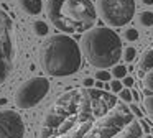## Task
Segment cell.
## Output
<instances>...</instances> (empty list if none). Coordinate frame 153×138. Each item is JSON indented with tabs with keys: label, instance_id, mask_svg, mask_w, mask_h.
<instances>
[{
	"label": "cell",
	"instance_id": "23",
	"mask_svg": "<svg viewBox=\"0 0 153 138\" xmlns=\"http://www.w3.org/2000/svg\"><path fill=\"white\" fill-rule=\"evenodd\" d=\"M133 84H135V81H133V77H130V76H125V77L122 79V85H125L127 89L133 87Z\"/></svg>",
	"mask_w": 153,
	"mask_h": 138
},
{
	"label": "cell",
	"instance_id": "24",
	"mask_svg": "<svg viewBox=\"0 0 153 138\" xmlns=\"http://www.w3.org/2000/svg\"><path fill=\"white\" fill-rule=\"evenodd\" d=\"M92 85H94V79H91V77L84 79V87H92Z\"/></svg>",
	"mask_w": 153,
	"mask_h": 138
},
{
	"label": "cell",
	"instance_id": "20",
	"mask_svg": "<svg viewBox=\"0 0 153 138\" xmlns=\"http://www.w3.org/2000/svg\"><path fill=\"white\" fill-rule=\"evenodd\" d=\"M125 38L128 39V41H137V39H138V30H135V28L125 30Z\"/></svg>",
	"mask_w": 153,
	"mask_h": 138
},
{
	"label": "cell",
	"instance_id": "29",
	"mask_svg": "<svg viewBox=\"0 0 153 138\" xmlns=\"http://www.w3.org/2000/svg\"><path fill=\"white\" fill-rule=\"evenodd\" d=\"M150 135H152V137H153V128H150Z\"/></svg>",
	"mask_w": 153,
	"mask_h": 138
},
{
	"label": "cell",
	"instance_id": "17",
	"mask_svg": "<svg viewBox=\"0 0 153 138\" xmlns=\"http://www.w3.org/2000/svg\"><path fill=\"white\" fill-rule=\"evenodd\" d=\"M143 105H145L146 114H148V115H150V118L153 120V94L146 95V97H145V100H143Z\"/></svg>",
	"mask_w": 153,
	"mask_h": 138
},
{
	"label": "cell",
	"instance_id": "22",
	"mask_svg": "<svg viewBox=\"0 0 153 138\" xmlns=\"http://www.w3.org/2000/svg\"><path fill=\"white\" fill-rule=\"evenodd\" d=\"M128 108H130V112H132V114L135 115V117L143 118V112L138 108V105H137V104H130V107H128Z\"/></svg>",
	"mask_w": 153,
	"mask_h": 138
},
{
	"label": "cell",
	"instance_id": "1",
	"mask_svg": "<svg viewBox=\"0 0 153 138\" xmlns=\"http://www.w3.org/2000/svg\"><path fill=\"white\" fill-rule=\"evenodd\" d=\"M117 97L102 89L76 87L63 92L41 122L40 138H61L77 127L100 118L117 105Z\"/></svg>",
	"mask_w": 153,
	"mask_h": 138
},
{
	"label": "cell",
	"instance_id": "14",
	"mask_svg": "<svg viewBox=\"0 0 153 138\" xmlns=\"http://www.w3.org/2000/svg\"><path fill=\"white\" fill-rule=\"evenodd\" d=\"M33 31L36 36H46L48 35V25L43 20H36V22L33 23Z\"/></svg>",
	"mask_w": 153,
	"mask_h": 138
},
{
	"label": "cell",
	"instance_id": "3",
	"mask_svg": "<svg viewBox=\"0 0 153 138\" xmlns=\"http://www.w3.org/2000/svg\"><path fill=\"white\" fill-rule=\"evenodd\" d=\"M43 71L53 77H66L77 72L82 66L81 48L68 35L50 36L40 51Z\"/></svg>",
	"mask_w": 153,
	"mask_h": 138
},
{
	"label": "cell",
	"instance_id": "25",
	"mask_svg": "<svg viewBox=\"0 0 153 138\" xmlns=\"http://www.w3.org/2000/svg\"><path fill=\"white\" fill-rule=\"evenodd\" d=\"M102 87H104V82H102V81L94 82V89H102Z\"/></svg>",
	"mask_w": 153,
	"mask_h": 138
},
{
	"label": "cell",
	"instance_id": "13",
	"mask_svg": "<svg viewBox=\"0 0 153 138\" xmlns=\"http://www.w3.org/2000/svg\"><path fill=\"white\" fill-rule=\"evenodd\" d=\"M138 23L142 26H153V12H140L138 13Z\"/></svg>",
	"mask_w": 153,
	"mask_h": 138
},
{
	"label": "cell",
	"instance_id": "15",
	"mask_svg": "<svg viewBox=\"0 0 153 138\" xmlns=\"http://www.w3.org/2000/svg\"><path fill=\"white\" fill-rule=\"evenodd\" d=\"M112 76L115 79H119V81H120V79H123L127 76V68L123 64H115V66H114V69H112Z\"/></svg>",
	"mask_w": 153,
	"mask_h": 138
},
{
	"label": "cell",
	"instance_id": "26",
	"mask_svg": "<svg viewBox=\"0 0 153 138\" xmlns=\"http://www.w3.org/2000/svg\"><path fill=\"white\" fill-rule=\"evenodd\" d=\"M138 97H140L138 92H137V91H132V99H133V100H138Z\"/></svg>",
	"mask_w": 153,
	"mask_h": 138
},
{
	"label": "cell",
	"instance_id": "28",
	"mask_svg": "<svg viewBox=\"0 0 153 138\" xmlns=\"http://www.w3.org/2000/svg\"><path fill=\"white\" fill-rule=\"evenodd\" d=\"M143 138H153V137H152V135L148 133V135H143Z\"/></svg>",
	"mask_w": 153,
	"mask_h": 138
},
{
	"label": "cell",
	"instance_id": "18",
	"mask_svg": "<svg viewBox=\"0 0 153 138\" xmlns=\"http://www.w3.org/2000/svg\"><path fill=\"white\" fill-rule=\"evenodd\" d=\"M119 97H120V100L125 102V104H130V102L133 100V99H132V91L127 89V87H123L122 91L119 92Z\"/></svg>",
	"mask_w": 153,
	"mask_h": 138
},
{
	"label": "cell",
	"instance_id": "9",
	"mask_svg": "<svg viewBox=\"0 0 153 138\" xmlns=\"http://www.w3.org/2000/svg\"><path fill=\"white\" fill-rule=\"evenodd\" d=\"M25 123L15 110H0V138H23Z\"/></svg>",
	"mask_w": 153,
	"mask_h": 138
},
{
	"label": "cell",
	"instance_id": "6",
	"mask_svg": "<svg viewBox=\"0 0 153 138\" xmlns=\"http://www.w3.org/2000/svg\"><path fill=\"white\" fill-rule=\"evenodd\" d=\"M15 59H17V45H15L13 23L7 12L0 8V85L12 76Z\"/></svg>",
	"mask_w": 153,
	"mask_h": 138
},
{
	"label": "cell",
	"instance_id": "12",
	"mask_svg": "<svg viewBox=\"0 0 153 138\" xmlns=\"http://www.w3.org/2000/svg\"><path fill=\"white\" fill-rule=\"evenodd\" d=\"M143 87H145L146 95L153 94V69H150V71L145 72V76H143Z\"/></svg>",
	"mask_w": 153,
	"mask_h": 138
},
{
	"label": "cell",
	"instance_id": "7",
	"mask_svg": "<svg viewBox=\"0 0 153 138\" xmlns=\"http://www.w3.org/2000/svg\"><path fill=\"white\" fill-rule=\"evenodd\" d=\"M96 10L109 26H125L135 15V0H97Z\"/></svg>",
	"mask_w": 153,
	"mask_h": 138
},
{
	"label": "cell",
	"instance_id": "10",
	"mask_svg": "<svg viewBox=\"0 0 153 138\" xmlns=\"http://www.w3.org/2000/svg\"><path fill=\"white\" fill-rule=\"evenodd\" d=\"M18 5L28 15H40L43 10V2L41 0H18Z\"/></svg>",
	"mask_w": 153,
	"mask_h": 138
},
{
	"label": "cell",
	"instance_id": "11",
	"mask_svg": "<svg viewBox=\"0 0 153 138\" xmlns=\"http://www.w3.org/2000/svg\"><path fill=\"white\" fill-rule=\"evenodd\" d=\"M138 69H140V74H145L150 69H153V48H148L143 51V54L140 56V61H138Z\"/></svg>",
	"mask_w": 153,
	"mask_h": 138
},
{
	"label": "cell",
	"instance_id": "8",
	"mask_svg": "<svg viewBox=\"0 0 153 138\" xmlns=\"http://www.w3.org/2000/svg\"><path fill=\"white\" fill-rule=\"evenodd\" d=\"M50 92V81L46 77H31L27 82L18 87L17 94H15V104L18 108H33L35 105H38L46 94Z\"/></svg>",
	"mask_w": 153,
	"mask_h": 138
},
{
	"label": "cell",
	"instance_id": "21",
	"mask_svg": "<svg viewBox=\"0 0 153 138\" xmlns=\"http://www.w3.org/2000/svg\"><path fill=\"white\" fill-rule=\"evenodd\" d=\"M122 89H123V85H122V82H120L119 79H115V81L110 82V91H112L114 94H119Z\"/></svg>",
	"mask_w": 153,
	"mask_h": 138
},
{
	"label": "cell",
	"instance_id": "27",
	"mask_svg": "<svg viewBox=\"0 0 153 138\" xmlns=\"http://www.w3.org/2000/svg\"><path fill=\"white\" fill-rule=\"evenodd\" d=\"M143 5H153V0H140Z\"/></svg>",
	"mask_w": 153,
	"mask_h": 138
},
{
	"label": "cell",
	"instance_id": "19",
	"mask_svg": "<svg viewBox=\"0 0 153 138\" xmlns=\"http://www.w3.org/2000/svg\"><path fill=\"white\" fill-rule=\"evenodd\" d=\"M96 79L97 81H102V82H109L110 79H112V74H110L109 71H105V69H99V71L96 72Z\"/></svg>",
	"mask_w": 153,
	"mask_h": 138
},
{
	"label": "cell",
	"instance_id": "16",
	"mask_svg": "<svg viewBox=\"0 0 153 138\" xmlns=\"http://www.w3.org/2000/svg\"><path fill=\"white\" fill-rule=\"evenodd\" d=\"M122 56H123V59H125V62H132L137 56V49L133 48V46H128V48H125V51L122 53Z\"/></svg>",
	"mask_w": 153,
	"mask_h": 138
},
{
	"label": "cell",
	"instance_id": "2",
	"mask_svg": "<svg viewBox=\"0 0 153 138\" xmlns=\"http://www.w3.org/2000/svg\"><path fill=\"white\" fill-rule=\"evenodd\" d=\"M61 138H143V131L130 108L117 102L105 115L81 125Z\"/></svg>",
	"mask_w": 153,
	"mask_h": 138
},
{
	"label": "cell",
	"instance_id": "5",
	"mask_svg": "<svg viewBox=\"0 0 153 138\" xmlns=\"http://www.w3.org/2000/svg\"><path fill=\"white\" fill-rule=\"evenodd\" d=\"M81 49L89 64L99 69L115 66L123 53L120 36L105 26L87 30L81 39Z\"/></svg>",
	"mask_w": 153,
	"mask_h": 138
},
{
	"label": "cell",
	"instance_id": "4",
	"mask_svg": "<svg viewBox=\"0 0 153 138\" xmlns=\"http://www.w3.org/2000/svg\"><path fill=\"white\" fill-rule=\"evenodd\" d=\"M46 13L63 33H84L94 26L97 10L91 0H48Z\"/></svg>",
	"mask_w": 153,
	"mask_h": 138
}]
</instances>
